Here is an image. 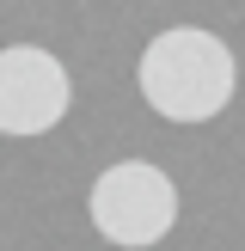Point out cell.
<instances>
[{
  "mask_svg": "<svg viewBox=\"0 0 245 251\" xmlns=\"http://www.w3.org/2000/svg\"><path fill=\"white\" fill-rule=\"evenodd\" d=\"M86 215H92L98 239H110L117 251H147L178 227V184L153 159H117L92 178Z\"/></svg>",
  "mask_w": 245,
  "mask_h": 251,
  "instance_id": "cell-2",
  "label": "cell"
},
{
  "mask_svg": "<svg viewBox=\"0 0 245 251\" xmlns=\"http://www.w3.org/2000/svg\"><path fill=\"white\" fill-rule=\"evenodd\" d=\"M135 86L153 104V117L166 123H215L220 110L233 104V86H239V68H233V49L220 43L215 31H196V25H172L135 61Z\"/></svg>",
  "mask_w": 245,
  "mask_h": 251,
  "instance_id": "cell-1",
  "label": "cell"
},
{
  "mask_svg": "<svg viewBox=\"0 0 245 251\" xmlns=\"http://www.w3.org/2000/svg\"><path fill=\"white\" fill-rule=\"evenodd\" d=\"M74 104V80L61 68V55L37 43H6L0 49V135H49Z\"/></svg>",
  "mask_w": 245,
  "mask_h": 251,
  "instance_id": "cell-3",
  "label": "cell"
}]
</instances>
